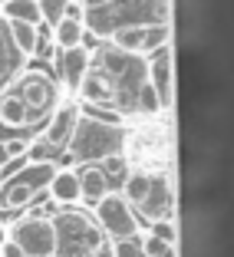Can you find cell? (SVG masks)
<instances>
[{
    "label": "cell",
    "instance_id": "13",
    "mask_svg": "<svg viewBox=\"0 0 234 257\" xmlns=\"http://www.w3.org/2000/svg\"><path fill=\"white\" fill-rule=\"evenodd\" d=\"M76 175H79V201H86V204H99L109 191H112L99 165H83Z\"/></svg>",
    "mask_w": 234,
    "mask_h": 257
},
{
    "label": "cell",
    "instance_id": "9",
    "mask_svg": "<svg viewBox=\"0 0 234 257\" xmlns=\"http://www.w3.org/2000/svg\"><path fill=\"white\" fill-rule=\"evenodd\" d=\"M53 66H56V76H60V83L66 86L69 92H76V89H79V83H83V76L89 73V66H92L89 46L53 50Z\"/></svg>",
    "mask_w": 234,
    "mask_h": 257
},
{
    "label": "cell",
    "instance_id": "22",
    "mask_svg": "<svg viewBox=\"0 0 234 257\" xmlns=\"http://www.w3.org/2000/svg\"><path fill=\"white\" fill-rule=\"evenodd\" d=\"M27 149H30L27 139H0V172L7 165H14V162L27 159Z\"/></svg>",
    "mask_w": 234,
    "mask_h": 257
},
{
    "label": "cell",
    "instance_id": "25",
    "mask_svg": "<svg viewBox=\"0 0 234 257\" xmlns=\"http://www.w3.org/2000/svg\"><path fill=\"white\" fill-rule=\"evenodd\" d=\"M99 168H102V175H106L109 188H112V182H119V185H122V178L129 175V162H126V155H112V159L99 162Z\"/></svg>",
    "mask_w": 234,
    "mask_h": 257
},
{
    "label": "cell",
    "instance_id": "18",
    "mask_svg": "<svg viewBox=\"0 0 234 257\" xmlns=\"http://www.w3.org/2000/svg\"><path fill=\"white\" fill-rule=\"evenodd\" d=\"M0 125H7V128H27V125H30L27 106H23L20 99H17L14 89L0 96Z\"/></svg>",
    "mask_w": 234,
    "mask_h": 257
},
{
    "label": "cell",
    "instance_id": "8",
    "mask_svg": "<svg viewBox=\"0 0 234 257\" xmlns=\"http://www.w3.org/2000/svg\"><path fill=\"white\" fill-rule=\"evenodd\" d=\"M76 122H79V106H76V102H60V106L50 112V119H46V125H43L37 142H43L46 149H53V152H66Z\"/></svg>",
    "mask_w": 234,
    "mask_h": 257
},
{
    "label": "cell",
    "instance_id": "23",
    "mask_svg": "<svg viewBox=\"0 0 234 257\" xmlns=\"http://www.w3.org/2000/svg\"><path fill=\"white\" fill-rule=\"evenodd\" d=\"M132 112H142V115H159L162 112V102H159V96H155V89H152L149 83H142L136 89V106H132Z\"/></svg>",
    "mask_w": 234,
    "mask_h": 257
},
{
    "label": "cell",
    "instance_id": "26",
    "mask_svg": "<svg viewBox=\"0 0 234 257\" xmlns=\"http://www.w3.org/2000/svg\"><path fill=\"white\" fill-rule=\"evenodd\" d=\"M139 244H142V257H175V244H165L152 234L139 237Z\"/></svg>",
    "mask_w": 234,
    "mask_h": 257
},
{
    "label": "cell",
    "instance_id": "10",
    "mask_svg": "<svg viewBox=\"0 0 234 257\" xmlns=\"http://www.w3.org/2000/svg\"><path fill=\"white\" fill-rule=\"evenodd\" d=\"M79 96H83V106H92V109H99V106H115L119 102V92H115V83L109 79L102 69H96V66H89V73L83 76V83H79Z\"/></svg>",
    "mask_w": 234,
    "mask_h": 257
},
{
    "label": "cell",
    "instance_id": "19",
    "mask_svg": "<svg viewBox=\"0 0 234 257\" xmlns=\"http://www.w3.org/2000/svg\"><path fill=\"white\" fill-rule=\"evenodd\" d=\"M50 33H53V50H73V46H83L86 40V27L76 20H66V17Z\"/></svg>",
    "mask_w": 234,
    "mask_h": 257
},
{
    "label": "cell",
    "instance_id": "21",
    "mask_svg": "<svg viewBox=\"0 0 234 257\" xmlns=\"http://www.w3.org/2000/svg\"><path fill=\"white\" fill-rule=\"evenodd\" d=\"M168 46V27L165 23H145L142 30V53L152 56L155 50H165Z\"/></svg>",
    "mask_w": 234,
    "mask_h": 257
},
{
    "label": "cell",
    "instance_id": "20",
    "mask_svg": "<svg viewBox=\"0 0 234 257\" xmlns=\"http://www.w3.org/2000/svg\"><path fill=\"white\" fill-rule=\"evenodd\" d=\"M142 30L145 23H132V27H119L112 33V46L119 53H129V56H139L142 53Z\"/></svg>",
    "mask_w": 234,
    "mask_h": 257
},
{
    "label": "cell",
    "instance_id": "28",
    "mask_svg": "<svg viewBox=\"0 0 234 257\" xmlns=\"http://www.w3.org/2000/svg\"><path fill=\"white\" fill-rule=\"evenodd\" d=\"M149 234L159 237V241H165V244H175V237H178L172 221H155V224H149Z\"/></svg>",
    "mask_w": 234,
    "mask_h": 257
},
{
    "label": "cell",
    "instance_id": "30",
    "mask_svg": "<svg viewBox=\"0 0 234 257\" xmlns=\"http://www.w3.org/2000/svg\"><path fill=\"white\" fill-rule=\"evenodd\" d=\"M66 20H76V23H83V17H86V10H83V4H66Z\"/></svg>",
    "mask_w": 234,
    "mask_h": 257
},
{
    "label": "cell",
    "instance_id": "11",
    "mask_svg": "<svg viewBox=\"0 0 234 257\" xmlns=\"http://www.w3.org/2000/svg\"><path fill=\"white\" fill-rule=\"evenodd\" d=\"M145 83L155 89L162 109H165L168 106V96H172V89H168V83H172V56H168V46L152 53L149 66H145Z\"/></svg>",
    "mask_w": 234,
    "mask_h": 257
},
{
    "label": "cell",
    "instance_id": "16",
    "mask_svg": "<svg viewBox=\"0 0 234 257\" xmlns=\"http://www.w3.org/2000/svg\"><path fill=\"white\" fill-rule=\"evenodd\" d=\"M149 175H152V172H145V168H129V175L122 178V185H119L122 201H126L132 211H136L139 204H142L145 191H149Z\"/></svg>",
    "mask_w": 234,
    "mask_h": 257
},
{
    "label": "cell",
    "instance_id": "1",
    "mask_svg": "<svg viewBox=\"0 0 234 257\" xmlns=\"http://www.w3.org/2000/svg\"><path fill=\"white\" fill-rule=\"evenodd\" d=\"M126 149V128L115 119H102V109L83 106L79 109V122L73 128V139L66 145V155L83 165H99V162L122 155Z\"/></svg>",
    "mask_w": 234,
    "mask_h": 257
},
{
    "label": "cell",
    "instance_id": "17",
    "mask_svg": "<svg viewBox=\"0 0 234 257\" xmlns=\"http://www.w3.org/2000/svg\"><path fill=\"white\" fill-rule=\"evenodd\" d=\"M0 17L7 23H30V27H43L40 23L37 0H4L0 4Z\"/></svg>",
    "mask_w": 234,
    "mask_h": 257
},
{
    "label": "cell",
    "instance_id": "14",
    "mask_svg": "<svg viewBox=\"0 0 234 257\" xmlns=\"http://www.w3.org/2000/svg\"><path fill=\"white\" fill-rule=\"evenodd\" d=\"M23 66V56L14 50V43H10V30H7V20L0 17V89L14 79L17 73H20Z\"/></svg>",
    "mask_w": 234,
    "mask_h": 257
},
{
    "label": "cell",
    "instance_id": "31",
    "mask_svg": "<svg viewBox=\"0 0 234 257\" xmlns=\"http://www.w3.org/2000/svg\"><path fill=\"white\" fill-rule=\"evenodd\" d=\"M4 237H7V234H4V227H0V241H4Z\"/></svg>",
    "mask_w": 234,
    "mask_h": 257
},
{
    "label": "cell",
    "instance_id": "6",
    "mask_svg": "<svg viewBox=\"0 0 234 257\" xmlns=\"http://www.w3.org/2000/svg\"><path fill=\"white\" fill-rule=\"evenodd\" d=\"M92 221L99 231L112 241H126V237H139V214L122 201L119 191H109L99 204H92Z\"/></svg>",
    "mask_w": 234,
    "mask_h": 257
},
{
    "label": "cell",
    "instance_id": "15",
    "mask_svg": "<svg viewBox=\"0 0 234 257\" xmlns=\"http://www.w3.org/2000/svg\"><path fill=\"white\" fill-rule=\"evenodd\" d=\"M7 30H10L14 50L23 60H30V56L40 53V27H30V23H7Z\"/></svg>",
    "mask_w": 234,
    "mask_h": 257
},
{
    "label": "cell",
    "instance_id": "2",
    "mask_svg": "<svg viewBox=\"0 0 234 257\" xmlns=\"http://www.w3.org/2000/svg\"><path fill=\"white\" fill-rule=\"evenodd\" d=\"M50 221H53V234H56L53 257H102L106 234L99 231L89 211L60 208L56 214H50Z\"/></svg>",
    "mask_w": 234,
    "mask_h": 257
},
{
    "label": "cell",
    "instance_id": "12",
    "mask_svg": "<svg viewBox=\"0 0 234 257\" xmlns=\"http://www.w3.org/2000/svg\"><path fill=\"white\" fill-rule=\"evenodd\" d=\"M46 191H50V198H53L56 204H63V208L79 204V175H76V168H56V175L50 178V185H46Z\"/></svg>",
    "mask_w": 234,
    "mask_h": 257
},
{
    "label": "cell",
    "instance_id": "29",
    "mask_svg": "<svg viewBox=\"0 0 234 257\" xmlns=\"http://www.w3.org/2000/svg\"><path fill=\"white\" fill-rule=\"evenodd\" d=\"M0 257H23V250L17 247L10 237H4V241H0Z\"/></svg>",
    "mask_w": 234,
    "mask_h": 257
},
{
    "label": "cell",
    "instance_id": "32",
    "mask_svg": "<svg viewBox=\"0 0 234 257\" xmlns=\"http://www.w3.org/2000/svg\"><path fill=\"white\" fill-rule=\"evenodd\" d=\"M0 178H4V175H0Z\"/></svg>",
    "mask_w": 234,
    "mask_h": 257
},
{
    "label": "cell",
    "instance_id": "27",
    "mask_svg": "<svg viewBox=\"0 0 234 257\" xmlns=\"http://www.w3.org/2000/svg\"><path fill=\"white\" fill-rule=\"evenodd\" d=\"M112 257H142V244H139V237L112 241Z\"/></svg>",
    "mask_w": 234,
    "mask_h": 257
},
{
    "label": "cell",
    "instance_id": "3",
    "mask_svg": "<svg viewBox=\"0 0 234 257\" xmlns=\"http://www.w3.org/2000/svg\"><path fill=\"white\" fill-rule=\"evenodd\" d=\"M56 162H27L14 175L0 178V211H23L46 191L56 175Z\"/></svg>",
    "mask_w": 234,
    "mask_h": 257
},
{
    "label": "cell",
    "instance_id": "5",
    "mask_svg": "<svg viewBox=\"0 0 234 257\" xmlns=\"http://www.w3.org/2000/svg\"><path fill=\"white\" fill-rule=\"evenodd\" d=\"M10 241L23 250V257H53L56 250V234H53V221L43 211H30L17 218L10 224Z\"/></svg>",
    "mask_w": 234,
    "mask_h": 257
},
{
    "label": "cell",
    "instance_id": "24",
    "mask_svg": "<svg viewBox=\"0 0 234 257\" xmlns=\"http://www.w3.org/2000/svg\"><path fill=\"white\" fill-rule=\"evenodd\" d=\"M66 4H69V0H37V10H40V23L53 30L56 23L63 20V14H66Z\"/></svg>",
    "mask_w": 234,
    "mask_h": 257
},
{
    "label": "cell",
    "instance_id": "4",
    "mask_svg": "<svg viewBox=\"0 0 234 257\" xmlns=\"http://www.w3.org/2000/svg\"><path fill=\"white\" fill-rule=\"evenodd\" d=\"M17 99L27 106V115H30V125L33 122H43L46 115L60 106V86L56 79L46 69H30L17 79Z\"/></svg>",
    "mask_w": 234,
    "mask_h": 257
},
{
    "label": "cell",
    "instance_id": "7",
    "mask_svg": "<svg viewBox=\"0 0 234 257\" xmlns=\"http://www.w3.org/2000/svg\"><path fill=\"white\" fill-rule=\"evenodd\" d=\"M172 208H175V195H172V182L165 172H152L149 175V191H145L142 204L136 211L142 214L149 224L155 221H172Z\"/></svg>",
    "mask_w": 234,
    "mask_h": 257
}]
</instances>
